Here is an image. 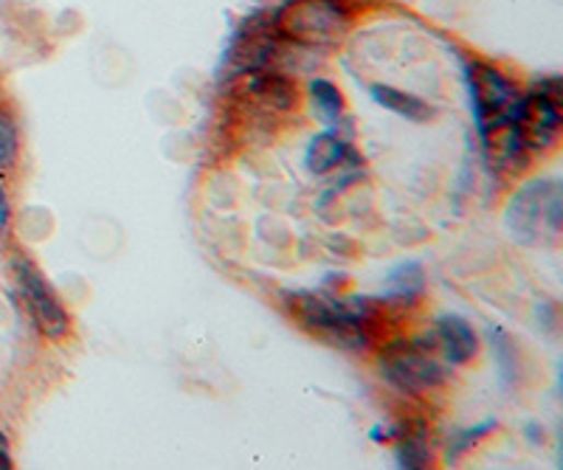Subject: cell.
<instances>
[{"label": "cell", "mask_w": 563, "mask_h": 470, "mask_svg": "<svg viewBox=\"0 0 563 470\" xmlns=\"http://www.w3.org/2000/svg\"><path fill=\"white\" fill-rule=\"evenodd\" d=\"M380 375L400 389V392L417 394L446 380V364L437 358L432 339L394 341L380 353Z\"/></svg>", "instance_id": "7a4b0ae2"}, {"label": "cell", "mask_w": 563, "mask_h": 470, "mask_svg": "<svg viewBox=\"0 0 563 470\" xmlns=\"http://www.w3.org/2000/svg\"><path fill=\"white\" fill-rule=\"evenodd\" d=\"M347 23V9L338 0H294L276 14L282 34L305 43H330Z\"/></svg>", "instance_id": "277c9868"}, {"label": "cell", "mask_w": 563, "mask_h": 470, "mask_svg": "<svg viewBox=\"0 0 563 470\" xmlns=\"http://www.w3.org/2000/svg\"><path fill=\"white\" fill-rule=\"evenodd\" d=\"M426 288V274H423V265L414 260L400 262L383 279V296L387 299L398 301H414Z\"/></svg>", "instance_id": "9c48e42d"}, {"label": "cell", "mask_w": 563, "mask_h": 470, "mask_svg": "<svg viewBox=\"0 0 563 470\" xmlns=\"http://www.w3.org/2000/svg\"><path fill=\"white\" fill-rule=\"evenodd\" d=\"M294 301L296 313L310 330L330 335L341 346L367 344V335H364V324L369 316L367 305H360V308L358 305H338V301L319 299L310 294H296Z\"/></svg>", "instance_id": "3957f363"}, {"label": "cell", "mask_w": 563, "mask_h": 470, "mask_svg": "<svg viewBox=\"0 0 563 470\" xmlns=\"http://www.w3.org/2000/svg\"><path fill=\"white\" fill-rule=\"evenodd\" d=\"M9 229V200H7V192L0 186V234Z\"/></svg>", "instance_id": "e0dca14e"}, {"label": "cell", "mask_w": 563, "mask_h": 470, "mask_svg": "<svg viewBox=\"0 0 563 470\" xmlns=\"http://www.w3.org/2000/svg\"><path fill=\"white\" fill-rule=\"evenodd\" d=\"M12 468V457H9V448H7V437L0 434V470Z\"/></svg>", "instance_id": "ac0fdd59"}, {"label": "cell", "mask_w": 563, "mask_h": 470, "mask_svg": "<svg viewBox=\"0 0 563 470\" xmlns=\"http://www.w3.org/2000/svg\"><path fill=\"white\" fill-rule=\"evenodd\" d=\"M392 428H380V425H375V428H372V432H369V437H372L375 439V443H383V439H389V437H392Z\"/></svg>", "instance_id": "d6986e66"}, {"label": "cell", "mask_w": 563, "mask_h": 470, "mask_svg": "<svg viewBox=\"0 0 563 470\" xmlns=\"http://www.w3.org/2000/svg\"><path fill=\"white\" fill-rule=\"evenodd\" d=\"M18 158V127L0 111V170H9Z\"/></svg>", "instance_id": "9a60e30c"}, {"label": "cell", "mask_w": 563, "mask_h": 470, "mask_svg": "<svg viewBox=\"0 0 563 470\" xmlns=\"http://www.w3.org/2000/svg\"><path fill=\"white\" fill-rule=\"evenodd\" d=\"M428 339H432L434 349H437V355L448 366L466 364V360L476 355V335H473V326L462 316H443V319H437L434 333Z\"/></svg>", "instance_id": "52a82bcc"}, {"label": "cell", "mask_w": 563, "mask_h": 470, "mask_svg": "<svg viewBox=\"0 0 563 470\" xmlns=\"http://www.w3.org/2000/svg\"><path fill=\"white\" fill-rule=\"evenodd\" d=\"M496 428H498L496 417H491V420H485V423H479V425H473V428H468V432L457 434L451 443V451H448V459H457L459 454L468 451L473 443H479V437H485V434L496 432Z\"/></svg>", "instance_id": "2e32d148"}, {"label": "cell", "mask_w": 563, "mask_h": 470, "mask_svg": "<svg viewBox=\"0 0 563 470\" xmlns=\"http://www.w3.org/2000/svg\"><path fill=\"white\" fill-rule=\"evenodd\" d=\"M563 203L555 181H530L510 197L505 209L507 234L516 242H538L541 234L561 231Z\"/></svg>", "instance_id": "6da1fadb"}, {"label": "cell", "mask_w": 563, "mask_h": 470, "mask_svg": "<svg viewBox=\"0 0 563 470\" xmlns=\"http://www.w3.org/2000/svg\"><path fill=\"white\" fill-rule=\"evenodd\" d=\"M254 93L276 107H290V102H294V88L282 77H256Z\"/></svg>", "instance_id": "5bb4252c"}, {"label": "cell", "mask_w": 563, "mask_h": 470, "mask_svg": "<svg viewBox=\"0 0 563 470\" xmlns=\"http://www.w3.org/2000/svg\"><path fill=\"white\" fill-rule=\"evenodd\" d=\"M310 93H313V105L321 113V118L328 125H338L341 111H344V99H341L338 88L333 82H328V79H313L310 82Z\"/></svg>", "instance_id": "7c38bea8"}, {"label": "cell", "mask_w": 563, "mask_h": 470, "mask_svg": "<svg viewBox=\"0 0 563 470\" xmlns=\"http://www.w3.org/2000/svg\"><path fill=\"white\" fill-rule=\"evenodd\" d=\"M347 158H353V152H349V147L338 136L321 133V136H315L310 141L308 152H305V167L310 172H330L341 161H347Z\"/></svg>", "instance_id": "30bf717a"}, {"label": "cell", "mask_w": 563, "mask_h": 470, "mask_svg": "<svg viewBox=\"0 0 563 470\" xmlns=\"http://www.w3.org/2000/svg\"><path fill=\"white\" fill-rule=\"evenodd\" d=\"M491 341H493V353H496V360H498V372H502V386L510 389L513 380H516L518 375L510 335H507L505 330H498V326H491Z\"/></svg>", "instance_id": "4fadbf2b"}, {"label": "cell", "mask_w": 563, "mask_h": 470, "mask_svg": "<svg viewBox=\"0 0 563 470\" xmlns=\"http://www.w3.org/2000/svg\"><path fill=\"white\" fill-rule=\"evenodd\" d=\"M369 96H372L375 105H380L383 111H392L394 116L406 118V122H428L434 116V111L428 107V102H423L420 96L412 93H403L392 85H372L369 88Z\"/></svg>", "instance_id": "ba28073f"}, {"label": "cell", "mask_w": 563, "mask_h": 470, "mask_svg": "<svg viewBox=\"0 0 563 470\" xmlns=\"http://www.w3.org/2000/svg\"><path fill=\"white\" fill-rule=\"evenodd\" d=\"M432 462V451H428L426 437H423V428H417L414 434L403 437L394 448V465L403 470H423Z\"/></svg>", "instance_id": "8fae6325"}, {"label": "cell", "mask_w": 563, "mask_h": 470, "mask_svg": "<svg viewBox=\"0 0 563 470\" xmlns=\"http://www.w3.org/2000/svg\"><path fill=\"white\" fill-rule=\"evenodd\" d=\"M14 274H18L20 290H23V296H26L28 310H32L39 330H43L46 335H51V339L66 335L68 313L62 310V305H59V299L54 296V290L46 285V279L39 276V271L34 268L28 260L18 256V260H14Z\"/></svg>", "instance_id": "8992f818"}, {"label": "cell", "mask_w": 563, "mask_h": 470, "mask_svg": "<svg viewBox=\"0 0 563 470\" xmlns=\"http://www.w3.org/2000/svg\"><path fill=\"white\" fill-rule=\"evenodd\" d=\"M468 91H471L473 118H476L482 141H491V133L502 127L507 107L513 105L516 91L507 85V79L482 62H468Z\"/></svg>", "instance_id": "5b68a950"}]
</instances>
